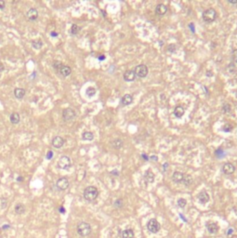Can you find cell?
I'll list each match as a JSON object with an SVG mask.
<instances>
[{
  "instance_id": "cell-1",
  "label": "cell",
  "mask_w": 237,
  "mask_h": 238,
  "mask_svg": "<svg viewBox=\"0 0 237 238\" xmlns=\"http://www.w3.org/2000/svg\"><path fill=\"white\" fill-rule=\"evenodd\" d=\"M99 195V191L96 187L88 186L84 190V198L88 202H92L97 199Z\"/></svg>"
},
{
  "instance_id": "cell-2",
  "label": "cell",
  "mask_w": 237,
  "mask_h": 238,
  "mask_svg": "<svg viewBox=\"0 0 237 238\" xmlns=\"http://www.w3.org/2000/svg\"><path fill=\"white\" fill-rule=\"evenodd\" d=\"M76 231L80 236L86 237L89 235L91 233V226L87 222H80L76 227Z\"/></svg>"
},
{
  "instance_id": "cell-3",
  "label": "cell",
  "mask_w": 237,
  "mask_h": 238,
  "mask_svg": "<svg viewBox=\"0 0 237 238\" xmlns=\"http://www.w3.org/2000/svg\"><path fill=\"white\" fill-rule=\"evenodd\" d=\"M216 18H217V11L212 8L207 9V10H205L203 13V20L206 23H209L214 22L216 20Z\"/></svg>"
},
{
  "instance_id": "cell-4",
  "label": "cell",
  "mask_w": 237,
  "mask_h": 238,
  "mask_svg": "<svg viewBox=\"0 0 237 238\" xmlns=\"http://www.w3.org/2000/svg\"><path fill=\"white\" fill-rule=\"evenodd\" d=\"M134 72L136 74V76H138L140 78L146 77L148 76V73H149V69L145 64H140L135 67L134 69Z\"/></svg>"
},
{
  "instance_id": "cell-5",
  "label": "cell",
  "mask_w": 237,
  "mask_h": 238,
  "mask_svg": "<svg viewBox=\"0 0 237 238\" xmlns=\"http://www.w3.org/2000/svg\"><path fill=\"white\" fill-rule=\"evenodd\" d=\"M71 166H72V162H71V159L68 156L63 155L59 159L58 166L61 169H68Z\"/></svg>"
},
{
  "instance_id": "cell-6",
  "label": "cell",
  "mask_w": 237,
  "mask_h": 238,
  "mask_svg": "<svg viewBox=\"0 0 237 238\" xmlns=\"http://www.w3.org/2000/svg\"><path fill=\"white\" fill-rule=\"evenodd\" d=\"M76 116L75 111L72 108H66L62 111V118L64 121H71Z\"/></svg>"
},
{
  "instance_id": "cell-7",
  "label": "cell",
  "mask_w": 237,
  "mask_h": 238,
  "mask_svg": "<svg viewBox=\"0 0 237 238\" xmlns=\"http://www.w3.org/2000/svg\"><path fill=\"white\" fill-rule=\"evenodd\" d=\"M147 228H148V230H149L151 233H156L159 232V231H160V224H159V222L156 221V219H151L149 222H148Z\"/></svg>"
},
{
  "instance_id": "cell-8",
  "label": "cell",
  "mask_w": 237,
  "mask_h": 238,
  "mask_svg": "<svg viewBox=\"0 0 237 238\" xmlns=\"http://www.w3.org/2000/svg\"><path fill=\"white\" fill-rule=\"evenodd\" d=\"M56 186L58 187L59 190L64 191L69 187V180H67V178H64V177L60 178V179L57 180V182H56Z\"/></svg>"
},
{
  "instance_id": "cell-9",
  "label": "cell",
  "mask_w": 237,
  "mask_h": 238,
  "mask_svg": "<svg viewBox=\"0 0 237 238\" xmlns=\"http://www.w3.org/2000/svg\"><path fill=\"white\" fill-rule=\"evenodd\" d=\"M51 143H52L53 147L59 149V148L62 147L63 144H64V139H63L62 137H61V136H56V137H54L52 139Z\"/></svg>"
},
{
  "instance_id": "cell-10",
  "label": "cell",
  "mask_w": 237,
  "mask_h": 238,
  "mask_svg": "<svg viewBox=\"0 0 237 238\" xmlns=\"http://www.w3.org/2000/svg\"><path fill=\"white\" fill-rule=\"evenodd\" d=\"M136 78V74L134 72V70H127L124 74V79H125L126 82H131V81H134Z\"/></svg>"
},
{
  "instance_id": "cell-11",
  "label": "cell",
  "mask_w": 237,
  "mask_h": 238,
  "mask_svg": "<svg viewBox=\"0 0 237 238\" xmlns=\"http://www.w3.org/2000/svg\"><path fill=\"white\" fill-rule=\"evenodd\" d=\"M26 17L28 20L30 21H35L37 20L38 18V11L36 9H30L28 11L26 12Z\"/></svg>"
},
{
  "instance_id": "cell-12",
  "label": "cell",
  "mask_w": 237,
  "mask_h": 238,
  "mask_svg": "<svg viewBox=\"0 0 237 238\" xmlns=\"http://www.w3.org/2000/svg\"><path fill=\"white\" fill-rule=\"evenodd\" d=\"M222 171L225 174H227V175H231V174L235 171V168L232 163H226L222 166Z\"/></svg>"
},
{
  "instance_id": "cell-13",
  "label": "cell",
  "mask_w": 237,
  "mask_h": 238,
  "mask_svg": "<svg viewBox=\"0 0 237 238\" xmlns=\"http://www.w3.org/2000/svg\"><path fill=\"white\" fill-rule=\"evenodd\" d=\"M167 11V7L165 4H158L155 8V12H156L157 15L159 16H163L165 15Z\"/></svg>"
},
{
  "instance_id": "cell-14",
  "label": "cell",
  "mask_w": 237,
  "mask_h": 238,
  "mask_svg": "<svg viewBox=\"0 0 237 238\" xmlns=\"http://www.w3.org/2000/svg\"><path fill=\"white\" fill-rule=\"evenodd\" d=\"M198 201L200 202L201 204H206L209 201V195L207 193V192H201V193L197 195Z\"/></svg>"
},
{
  "instance_id": "cell-15",
  "label": "cell",
  "mask_w": 237,
  "mask_h": 238,
  "mask_svg": "<svg viewBox=\"0 0 237 238\" xmlns=\"http://www.w3.org/2000/svg\"><path fill=\"white\" fill-rule=\"evenodd\" d=\"M183 178H184V174L181 173V172H179V171L174 172V173H173V175H172V180H173V182H177V183L182 182Z\"/></svg>"
},
{
  "instance_id": "cell-16",
  "label": "cell",
  "mask_w": 237,
  "mask_h": 238,
  "mask_svg": "<svg viewBox=\"0 0 237 238\" xmlns=\"http://www.w3.org/2000/svg\"><path fill=\"white\" fill-rule=\"evenodd\" d=\"M13 93H14V96H15V98H17V99H23L24 96H25L26 92H25V89H24V88H16L15 89H14Z\"/></svg>"
},
{
  "instance_id": "cell-17",
  "label": "cell",
  "mask_w": 237,
  "mask_h": 238,
  "mask_svg": "<svg viewBox=\"0 0 237 238\" xmlns=\"http://www.w3.org/2000/svg\"><path fill=\"white\" fill-rule=\"evenodd\" d=\"M132 101H133L132 95L126 94V95L123 96V98H122V100H121V103H122L123 106H126V105H128V104L131 103Z\"/></svg>"
},
{
  "instance_id": "cell-18",
  "label": "cell",
  "mask_w": 237,
  "mask_h": 238,
  "mask_svg": "<svg viewBox=\"0 0 237 238\" xmlns=\"http://www.w3.org/2000/svg\"><path fill=\"white\" fill-rule=\"evenodd\" d=\"M59 72H60V74H61L62 76L66 77V76H70V74H71V73H72V69H71V67H69V66L63 65L62 68L60 69Z\"/></svg>"
},
{
  "instance_id": "cell-19",
  "label": "cell",
  "mask_w": 237,
  "mask_h": 238,
  "mask_svg": "<svg viewBox=\"0 0 237 238\" xmlns=\"http://www.w3.org/2000/svg\"><path fill=\"white\" fill-rule=\"evenodd\" d=\"M207 231L210 233H217L218 231V226L216 224V223H214V222L207 223Z\"/></svg>"
},
{
  "instance_id": "cell-20",
  "label": "cell",
  "mask_w": 237,
  "mask_h": 238,
  "mask_svg": "<svg viewBox=\"0 0 237 238\" xmlns=\"http://www.w3.org/2000/svg\"><path fill=\"white\" fill-rule=\"evenodd\" d=\"M184 108L182 107V106H177V107L175 108L174 110V115L176 117H178V118H181V117L183 116V115H184Z\"/></svg>"
},
{
  "instance_id": "cell-21",
  "label": "cell",
  "mask_w": 237,
  "mask_h": 238,
  "mask_svg": "<svg viewBox=\"0 0 237 238\" xmlns=\"http://www.w3.org/2000/svg\"><path fill=\"white\" fill-rule=\"evenodd\" d=\"M9 120H10V122H11L13 125H16V124H19L20 122V115L18 113H12L11 115H10L9 116Z\"/></svg>"
},
{
  "instance_id": "cell-22",
  "label": "cell",
  "mask_w": 237,
  "mask_h": 238,
  "mask_svg": "<svg viewBox=\"0 0 237 238\" xmlns=\"http://www.w3.org/2000/svg\"><path fill=\"white\" fill-rule=\"evenodd\" d=\"M144 179L146 180L149 183L154 182V174L152 172L151 170H147V171L145 172V174H144Z\"/></svg>"
},
{
  "instance_id": "cell-23",
  "label": "cell",
  "mask_w": 237,
  "mask_h": 238,
  "mask_svg": "<svg viewBox=\"0 0 237 238\" xmlns=\"http://www.w3.org/2000/svg\"><path fill=\"white\" fill-rule=\"evenodd\" d=\"M14 210H15V213L18 215H22L23 214L24 212H25V207H24V205L23 204H17L15 206V208H14Z\"/></svg>"
},
{
  "instance_id": "cell-24",
  "label": "cell",
  "mask_w": 237,
  "mask_h": 238,
  "mask_svg": "<svg viewBox=\"0 0 237 238\" xmlns=\"http://www.w3.org/2000/svg\"><path fill=\"white\" fill-rule=\"evenodd\" d=\"M121 235L123 238H133L134 237V233L132 230L130 229H126L125 231H123Z\"/></svg>"
},
{
  "instance_id": "cell-25",
  "label": "cell",
  "mask_w": 237,
  "mask_h": 238,
  "mask_svg": "<svg viewBox=\"0 0 237 238\" xmlns=\"http://www.w3.org/2000/svg\"><path fill=\"white\" fill-rule=\"evenodd\" d=\"M32 47L35 49H40L43 47V42L41 39H37V40H33L32 41Z\"/></svg>"
},
{
  "instance_id": "cell-26",
  "label": "cell",
  "mask_w": 237,
  "mask_h": 238,
  "mask_svg": "<svg viewBox=\"0 0 237 238\" xmlns=\"http://www.w3.org/2000/svg\"><path fill=\"white\" fill-rule=\"evenodd\" d=\"M82 139L84 141H92L94 139V135L90 131H86L82 134Z\"/></svg>"
},
{
  "instance_id": "cell-27",
  "label": "cell",
  "mask_w": 237,
  "mask_h": 238,
  "mask_svg": "<svg viewBox=\"0 0 237 238\" xmlns=\"http://www.w3.org/2000/svg\"><path fill=\"white\" fill-rule=\"evenodd\" d=\"M182 182L184 183L186 186L191 185V184L193 183V178H192V176H190V175H184V178H183Z\"/></svg>"
},
{
  "instance_id": "cell-28",
  "label": "cell",
  "mask_w": 237,
  "mask_h": 238,
  "mask_svg": "<svg viewBox=\"0 0 237 238\" xmlns=\"http://www.w3.org/2000/svg\"><path fill=\"white\" fill-rule=\"evenodd\" d=\"M86 94L87 97H93V96L96 94V88H93V87H89V88H87V90H86Z\"/></svg>"
},
{
  "instance_id": "cell-29",
  "label": "cell",
  "mask_w": 237,
  "mask_h": 238,
  "mask_svg": "<svg viewBox=\"0 0 237 238\" xmlns=\"http://www.w3.org/2000/svg\"><path fill=\"white\" fill-rule=\"evenodd\" d=\"M80 31V27L77 25V24H73L72 27H71V30H70V33L71 34L73 35H75L78 34V32Z\"/></svg>"
},
{
  "instance_id": "cell-30",
  "label": "cell",
  "mask_w": 237,
  "mask_h": 238,
  "mask_svg": "<svg viewBox=\"0 0 237 238\" xmlns=\"http://www.w3.org/2000/svg\"><path fill=\"white\" fill-rule=\"evenodd\" d=\"M113 146H114L115 149H120L123 146V141L120 139H116L114 141H113Z\"/></svg>"
},
{
  "instance_id": "cell-31",
  "label": "cell",
  "mask_w": 237,
  "mask_h": 238,
  "mask_svg": "<svg viewBox=\"0 0 237 238\" xmlns=\"http://www.w3.org/2000/svg\"><path fill=\"white\" fill-rule=\"evenodd\" d=\"M52 66H53V68H54L55 70H58L60 71V69L62 68V67L63 66V64L61 62H59V61H55L54 62L52 63Z\"/></svg>"
},
{
  "instance_id": "cell-32",
  "label": "cell",
  "mask_w": 237,
  "mask_h": 238,
  "mask_svg": "<svg viewBox=\"0 0 237 238\" xmlns=\"http://www.w3.org/2000/svg\"><path fill=\"white\" fill-rule=\"evenodd\" d=\"M215 154L217 155L218 158H223V156L225 155V152L222 150V149H218V150L216 151Z\"/></svg>"
},
{
  "instance_id": "cell-33",
  "label": "cell",
  "mask_w": 237,
  "mask_h": 238,
  "mask_svg": "<svg viewBox=\"0 0 237 238\" xmlns=\"http://www.w3.org/2000/svg\"><path fill=\"white\" fill-rule=\"evenodd\" d=\"M0 204H1V208L4 209L7 208V206H8V200H7L5 197H1L0 198Z\"/></svg>"
},
{
  "instance_id": "cell-34",
  "label": "cell",
  "mask_w": 237,
  "mask_h": 238,
  "mask_svg": "<svg viewBox=\"0 0 237 238\" xmlns=\"http://www.w3.org/2000/svg\"><path fill=\"white\" fill-rule=\"evenodd\" d=\"M222 130L225 131V132H230V131L232 130V126L231 124H226V125L222 127Z\"/></svg>"
},
{
  "instance_id": "cell-35",
  "label": "cell",
  "mask_w": 237,
  "mask_h": 238,
  "mask_svg": "<svg viewBox=\"0 0 237 238\" xmlns=\"http://www.w3.org/2000/svg\"><path fill=\"white\" fill-rule=\"evenodd\" d=\"M187 204V201L184 199V198H179L178 200V206L179 208H184Z\"/></svg>"
},
{
  "instance_id": "cell-36",
  "label": "cell",
  "mask_w": 237,
  "mask_h": 238,
  "mask_svg": "<svg viewBox=\"0 0 237 238\" xmlns=\"http://www.w3.org/2000/svg\"><path fill=\"white\" fill-rule=\"evenodd\" d=\"M176 49H177V47L175 44H170L167 47V51L170 53H174L176 51Z\"/></svg>"
},
{
  "instance_id": "cell-37",
  "label": "cell",
  "mask_w": 237,
  "mask_h": 238,
  "mask_svg": "<svg viewBox=\"0 0 237 238\" xmlns=\"http://www.w3.org/2000/svg\"><path fill=\"white\" fill-rule=\"evenodd\" d=\"M222 110H223V112L226 113H230L231 112V105L230 104H224L223 105V107H222Z\"/></svg>"
},
{
  "instance_id": "cell-38",
  "label": "cell",
  "mask_w": 237,
  "mask_h": 238,
  "mask_svg": "<svg viewBox=\"0 0 237 238\" xmlns=\"http://www.w3.org/2000/svg\"><path fill=\"white\" fill-rule=\"evenodd\" d=\"M232 61L235 63H237V49H235V50L232 52Z\"/></svg>"
},
{
  "instance_id": "cell-39",
  "label": "cell",
  "mask_w": 237,
  "mask_h": 238,
  "mask_svg": "<svg viewBox=\"0 0 237 238\" xmlns=\"http://www.w3.org/2000/svg\"><path fill=\"white\" fill-rule=\"evenodd\" d=\"M122 205H123V203H122V201L120 200V199L116 200V201L115 202V207H116V208H121Z\"/></svg>"
},
{
  "instance_id": "cell-40",
  "label": "cell",
  "mask_w": 237,
  "mask_h": 238,
  "mask_svg": "<svg viewBox=\"0 0 237 238\" xmlns=\"http://www.w3.org/2000/svg\"><path fill=\"white\" fill-rule=\"evenodd\" d=\"M53 155H54V154H53V152H52V151H48V154H47V156H46V157H47L48 160H50V159L53 157Z\"/></svg>"
},
{
  "instance_id": "cell-41",
  "label": "cell",
  "mask_w": 237,
  "mask_h": 238,
  "mask_svg": "<svg viewBox=\"0 0 237 238\" xmlns=\"http://www.w3.org/2000/svg\"><path fill=\"white\" fill-rule=\"evenodd\" d=\"M189 28L191 29V32H192L193 34H194V32H195V27H194V24L193 23H191L189 24Z\"/></svg>"
},
{
  "instance_id": "cell-42",
  "label": "cell",
  "mask_w": 237,
  "mask_h": 238,
  "mask_svg": "<svg viewBox=\"0 0 237 238\" xmlns=\"http://www.w3.org/2000/svg\"><path fill=\"white\" fill-rule=\"evenodd\" d=\"M6 7V3L3 0H0V9H4Z\"/></svg>"
},
{
  "instance_id": "cell-43",
  "label": "cell",
  "mask_w": 237,
  "mask_h": 238,
  "mask_svg": "<svg viewBox=\"0 0 237 238\" xmlns=\"http://www.w3.org/2000/svg\"><path fill=\"white\" fill-rule=\"evenodd\" d=\"M233 233V230L232 229V228H230L229 230H228V232H227V235H229V236H231L232 235V233Z\"/></svg>"
},
{
  "instance_id": "cell-44",
  "label": "cell",
  "mask_w": 237,
  "mask_h": 238,
  "mask_svg": "<svg viewBox=\"0 0 237 238\" xmlns=\"http://www.w3.org/2000/svg\"><path fill=\"white\" fill-rule=\"evenodd\" d=\"M59 211L61 212V213H62V214H64V213H65V209H64V208H63V207H61V208H59Z\"/></svg>"
},
{
  "instance_id": "cell-45",
  "label": "cell",
  "mask_w": 237,
  "mask_h": 238,
  "mask_svg": "<svg viewBox=\"0 0 237 238\" xmlns=\"http://www.w3.org/2000/svg\"><path fill=\"white\" fill-rule=\"evenodd\" d=\"M17 182H23V177H21V176H19L17 178Z\"/></svg>"
},
{
  "instance_id": "cell-46",
  "label": "cell",
  "mask_w": 237,
  "mask_h": 238,
  "mask_svg": "<svg viewBox=\"0 0 237 238\" xmlns=\"http://www.w3.org/2000/svg\"><path fill=\"white\" fill-rule=\"evenodd\" d=\"M5 70V67H4V65L2 64V63H0V73L1 72H3V71Z\"/></svg>"
},
{
  "instance_id": "cell-47",
  "label": "cell",
  "mask_w": 237,
  "mask_h": 238,
  "mask_svg": "<svg viewBox=\"0 0 237 238\" xmlns=\"http://www.w3.org/2000/svg\"><path fill=\"white\" fill-rule=\"evenodd\" d=\"M151 159H152V160L154 159V161H157V160H158V158H157L156 155H152V156H151Z\"/></svg>"
},
{
  "instance_id": "cell-48",
  "label": "cell",
  "mask_w": 237,
  "mask_h": 238,
  "mask_svg": "<svg viewBox=\"0 0 237 238\" xmlns=\"http://www.w3.org/2000/svg\"><path fill=\"white\" fill-rule=\"evenodd\" d=\"M228 2L231 4H237V0H228Z\"/></svg>"
},
{
  "instance_id": "cell-49",
  "label": "cell",
  "mask_w": 237,
  "mask_h": 238,
  "mask_svg": "<svg viewBox=\"0 0 237 238\" xmlns=\"http://www.w3.org/2000/svg\"><path fill=\"white\" fill-rule=\"evenodd\" d=\"M99 60H100V61H103V60H105V56H104V55L99 56Z\"/></svg>"
},
{
  "instance_id": "cell-50",
  "label": "cell",
  "mask_w": 237,
  "mask_h": 238,
  "mask_svg": "<svg viewBox=\"0 0 237 238\" xmlns=\"http://www.w3.org/2000/svg\"><path fill=\"white\" fill-rule=\"evenodd\" d=\"M167 168H168V163H165V164H164V170H165V171L167 170Z\"/></svg>"
},
{
  "instance_id": "cell-51",
  "label": "cell",
  "mask_w": 237,
  "mask_h": 238,
  "mask_svg": "<svg viewBox=\"0 0 237 238\" xmlns=\"http://www.w3.org/2000/svg\"><path fill=\"white\" fill-rule=\"evenodd\" d=\"M51 36H58V34L56 32H51Z\"/></svg>"
},
{
  "instance_id": "cell-52",
  "label": "cell",
  "mask_w": 237,
  "mask_h": 238,
  "mask_svg": "<svg viewBox=\"0 0 237 238\" xmlns=\"http://www.w3.org/2000/svg\"><path fill=\"white\" fill-rule=\"evenodd\" d=\"M9 227H10L9 225H4V226L2 227V229H3V230H7V229H9Z\"/></svg>"
},
{
  "instance_id": "cell-53",
  "label": "cell",
  "mask_w": 237,
  "mask_h": 238,
  "mask_svg": "<svg viewBox=\"0 0 237 238\" xmlns=\"http://www.w3.org/2000/svg\"><path fill=\"white\" fill-rule=\"evenodd\" d=\"M142 158H143V159H145V160H148V159H149V158H148V156H147L146 154H142Z\"/></svg>"
},
{
  "instance_id": "cell-54",
  "label": "cell",
  "mask_w": 237,
  "mask_h": 238,
  "mask_svg": "<svg viewBox=\"0 0 237 238\" xmlns=\"http://www.w3.org/2000/svg\"><path fill=\"white\" fill-rule=\"evenodd\" d=\"M111 174H115V175H118V173H117V171H116V170H114V171H112Z\"/></svg>"
},
{
  "instance_id": "cell-55",
  "label": "cell",
  "mask_w": 237,
  "mask_h": 238,
  "mask_svg": "<svg viewBox=\"0 0 237 238\" xmlns=\"http://www.w3.org/2000/svg\"><path fill=\"white\" fill-rule=\"evenodd\" d=\"M207 76H213V74H211L210 72H207Z\"/></svg>"
}]
</instances>
